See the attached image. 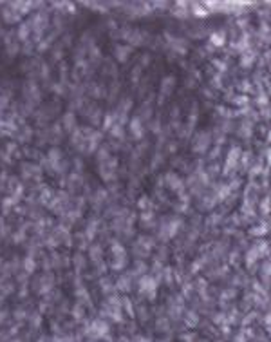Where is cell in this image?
Listing matches in <instances>:
<instances>
[{"label": "cell", "mask_w": 271, "mask_h": 342, "mask_svg": "<svg viewBox=\"0 0 271 342\" xmlns=\"http://www.w3.org/2000/svg\"><path fill=\"white\" fill-rule=\"evenodd\" d=\"M210 42H212L213 45H222L224 44V33H215V35H212Z\"/></svg>", "instance_id": "obj_4"}, {"label": "cell", "mask_w": 271, "mask_h": 342, "mask_svg": "<svg viewBox=\"0 0 271 342\" xmlns=\"http://www.w3.org/2000/svg\"><path fill=\"white\" fill-rule=\"evenodd\" d=\"M24 266H25V272H27V273H31V272L35 270V261H31V257H27Z\"/></svg>", "instance_id": "obj_8"}, {"label": "cell", "mask_w": 271, "mask_h": 342, "mask_svg": "<svg viewBox=\"0 0 271 342\" xmlns=\"http://www.w3.org/2000/svg\"><path fill=\"white\" fill-rule=\"evenodd\" d=\"M63 121H65L67 129H71V127H73V114H71V112H67L65 116H63Z\"/></svg>", "instance_id": "obj_10"}, {"label": "cell", "mask_w": 271, "mask_h": 342, "mask_svg": "<svg viewBox=\"0 0 271 342\" xmlns=\"http://www.w3.org/2000/svg\"><path fill=\"white\" fill-rule=\"evenodd\" d=\"M60 158H62V154H60L58 149H52L51 152H49V160H51V163L54 165V167L58 165V160H60Z\"/></svg>", "instance_id": "obj_5"}, {"label": "cell", "mask_w": 271, "mask_h": 342, "mask_svg": "<svg viewBox=\"0 0 271 342\" xmlns=\"http://www.w3.org/2000/svg\"><path fill=\"white\" fill-rule=\"evenodd\" d=\"M130 129H132V132H136V136H138V138L141 136V121L138 120V118H136V120H132Z\"/></svg>", "instance_id": "obj_6"}, {"label": "cell", "mask_w": 271, "mask_h": 342, "mask_svg": "<svg viewBox=\"0 0 271 342\" xmlns=\"http://www.w3.org/2000/svg\"><path fill=\"white\" fill-rule=\"evenodd\" d=\"M27 35H29L27 25H22V27H20V35H18V38H20V40H25V38H27Z\"/></svg>", "instance_id": "obj_11"}, {"label": "cell", "mask_w": 271, "mask_h": 342, "mask_svg": "<svg viewBox=\"0 0 271 342\" xmlns=\"http://www.w3.org/2000/svg\"><path fill=\"white\" fill-rule=\"evenodd\" d=\"M174 83H176V81H174V78H172V76L165 78V80H163V83H161V94H163V93H165V94H168L170 89L174 87Z\"/></svg>", "instance_id": "obj_2"}, {"label": "cell", "mask_w": 271, "mask_h": 342, "mask_svg": "<svg viewBox=\"0 0 271 342\" xmlns=\"http://www.w3.org/2000/svg\"><path fill=\"white\" fill-rule=\"evenodd\" d=\"M257 255H258V254H257V250H255V248H253L251 252H248V255H246V261H248V264H251V262L255 261V259H257Z\"/></svg>", "instance_id": "obj_9"}, {"label": "cell", "mask_w": 271, "mask_h": 342, "mask_svg": "<svg viewBox=\"0 0 271 342\" xmlns=\"http://www.w3.org/2000/svg\"><path fill=\"white\" fill-rule=\"evenodd\" d=\"M166 179H170V187H172V188L174 190H177V188H181V187H183V181H181V177H177L176 174H168L166 176Z\"/></svg>", "instance_id": "obj_1"}, {"label": "cell", "mask_w": 271, "mask_h": 342, "mask_svg": "<svg viewBox=\"0 0 271 342\" xmlns=\"http://www.w3.org/2000/svg\"><path fill=\"white\" fill-rule=\"evenodd\" d=\"M112 134H114V136H116V138H123V129H121V125H114V127H112Z\"/></svg>", "instance_id": "obj_7"}, {"label": "cell", "mask_w": 271, "mask_h": 342, "mask_svg": "<svg viewBox=\"0 0 271 342\" xmlns=\"http://www.w3.org/2000/svg\"><path fill=\"white\" fill-rule=\"evenodd\" d=\"M130 47H116V56H117V60L119 62H125L127 60V56L130 54Z\"/></svg>", "instance_id": "obj_3"}]
</instances>
